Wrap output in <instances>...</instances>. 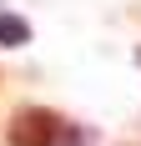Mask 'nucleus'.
<instances>
[{
    "instance_id": "nucleus-2",
    "label": "nucleus",
    "mask_w": 141,
    "mask_h": 146,
    "mask_svg": "<svg viewBox=\"0 0 141 146\" xmlns=\"http://www.w3.org/2000/svg\"><path fill=\"white\" fill-rule=\"evenodd\" d=\"M25 40H30V20L0 10V45H25Z\"/></svg>"
},
{
    "instance_id": "nucleus-1",
    "label": "nucleus",
    "mask_w": 141,
    "mask_h": 146,
    "mask_svg": "<svg viewBox=\"0 0 141 146\" xmlns=\"http://www.w3.org/2000/svg\"><path fill=\"white\" fill-rule=\"evenodd\" d=\"M66 136H70V121L61 111H45V106H20L5 126L10 146H61Z\"/></svg>"
}]
</instances>
